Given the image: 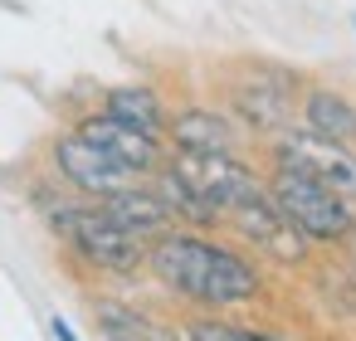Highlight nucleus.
<instances>
[{
    "instance_id": "14",
    "label": "nucleus",
    "mask_w": 356,
    "mask_h": 341,
    "mask_svg": "<svg viewBox=\"0 0 356 341\" xmlns=\"http://www.w3.org/2000/svg\"><path fill=\"white\" fill-rule=\"evenodd\" d=\"M108 113L113 117H122V122H132V127H142V132H161V98L152 93V88H113L108 93Z\"/></svg>"
},
{
    "instance_id": "5",
    "label": "nucleus",
    "mask_w": 356,
    "mask_h": 341,
    "mask_svg": "<svg viewBox=\"0 0 356 341\" xmlns=\"http://www.w3.org/2000/svg\"><path fill=\"white\" fill-rule=\"evenodd\" d=\"M273 161L278 171H298L337 195H356V156L332 142V137H317V132H288L278 147H273Z\"/></svg>"
},
{
    "instance_id": "4",
    "label": "nucleus",
    "mask_w": 356,
    "mask_h": 341,
    "mask_svg": "<svg viewBox=\"0 0 356 341\" xmlns=\"http://www.w3.org/2000/svg\"><path fill=\"white\" fill-rule=\"evenodd\" d=\"M200 205L215 210V219L249 190H259V181L234 161V156H220V151H176V161L166 166Z\"/></svg>"
},
{
    "instance_id": "17",
    "label": "nucleus",
    "mask_w": 356,
    "mask_h": 341,
    "mask_svg": "<svg viewBox=\"0 0 356 341\" xmlns=\"http://www.w3.org/2000/svg\"><path fill=\"white\" fill-rule=\"evenodd\" d=\"M346 258H351V273H356V224L346 229Z\"/></svg>"
},
{
    "instance_id": "1",
    "label": "nucleus",
    "mask_w": 356,
    "mask_h": 341,
    "mask_svg": "<svg viewBox=\"0 0 356 341\" xmlns=\"http://www.w3.org/2000/svg\"><path fill=\"white\" fill-rule=\"evenodd\" d=\"M147 263L156 268L161 283H171L176 292H186L195 302L229 307V302H249L259 292V273L239 253H229V249H220L210 239L166 234V239H156V249L147 253Z\"/></svg>"
},
{
    "instance_id": "12",
    "label": "nucleus",
    "mask_w": 356,
    "mask_h": 341,
    "mask_svg": "<svg viewBox=\"0 0 356 341\" xmlns=\"http://www.w3.org/2000/svg\"><path fill=\"white\" fill-rule=\"evenodd\" d=\"M302 117H307V132H317V137H332V142L356 137V108L332 88H312L302 103Z\"/></svg>"
},
{
    "instance_id": "10",
    "label": "nucleus",
    "mask_w": 356,
    "mask_h": 341,
    "mask_svg": "<svg viewBox=\"0 0 356 341\" xmlns=\"http://www.w3.org/2000/svg\"><path fill=\"white\" fill-rule=\"evenodd\" d=\"M103 215L118 219V224L132 229V234H161V229L171 224V205H166L156 190H142V185H127V190L103 195Z\"/></svg>"
},
{
    "instance_id": "13",
    "label": "nucleus",
    "mask_w": 356,
    "mask_h": 341,
    "mask_svg": "<svg viewBox=\"0 0 356 341\" xmlns=\"http://www.w3.org/2000/svg\"><path fill=\"white\" fill-rule=\"evenodd\" d=\"M98 322H103V331L113 336V341H186L181 331H171V326H161V322H152V317H142V312H132V307H98Z\"/></svg>"
},
{
    "instance_id": "8",
    "label": "nucleus",
    "mask_w": 356,
    "mask_h": 341,
    "mask_svg": "<svg viewBox=\"0 0 356 341\" xmlns=\"http://www.w3.org/2000/svg\"><path fill=\"white\" fill-rule=\"evenodd\" d=\"M54 161H59V171H64V181L69 185H79V190H88V195H113V190H127V185H137V176L127 171V166H118L113 156H103L93 142H83L79 132L74 137H64L59 147H54Z\"/></svg>"
},
{
    "instance_id": "7",
    "label": "nucleus",
    "mask_w": 356,
    "mask_h": 341,
    "mask_svg": "<svg viewBox=\"0 0 356 341\" xmlns=\"http://www.w3.org/2000/svg\"><path fill=\"white\" fill-rule=\"evenodd\" d=\"M79 137H83V142H93V147H98L103 156H113L118 166H127L132 176L156 171V161H161L156 137H152V132H142V127H132V122H122V117H113V113L83 117Z\"/></svg>"
},
{
    "instance_id": "3",
    "label": "nucleus",
    "mask_w": 356,
    "mask_h": 341,
    "mask_svg": "<svg viewBox=\"0 0 356 341\" xmlns=\"http://www.w3.org/2000/svg\"><path fill=\"white\" fill-rule=\"evenodd\" d=\"M54 224L74 239V249L98 263V268H113V273H132L142 258H147V244L142 234L122 229L118 219H108L103 210H59Z\"/></svg>"
},
{
    "instance_id": "16",
    "label": "nucleus",
    "mask_w": 356,
    "mask_h": 341,
    "mask_svg": "<svg viewBox=\"0 0 356 341\" xmlns=\"http://www.w3.org/2000/svg\"><path fill=\"white\" fill-rule=\"evenodd\" d=\"M54 336H59V341H79V336H74V326H69L64 317H54Z\"/></svg>"
},
{
    "instance_id": "9",
    "label": "nucleus",
    "mask_w": 356,
    "mask_h": 341,
    "mask_svg": "<svg viewBox=\"0 0 356 341\" xmlns=\"http://www.w3.org/2000/svg\"><path fill=\"white\" fill-rule=\"evenodd\" d=\"M234 108L254 122V127H283L288 108H293V88L283 74L273 69H254L244 83H234Z\"/></svg>"
},
{
    "instance_id": "15",
    "label": "nucleus",
    "mask_w": 356,
    "mask_h": 341,
    "mask_svg": "<svg viewBox=\"0 0 356 341\" xmlns=\"http://www.w3.org/2000/svg\"><path fill=\"white\" fill-rule=\"evenodd\" d=\"M186 341H278V336L244 331V326H229V322H191L186 326Z\"/></svg>"
},
{
    "instance_id": "11",
    "label": "nucleus",
    "mask_w": 356,
    "mask_h": 341,
    "mask_svg": "<svg viewBox=\"0 0 356 341\" xmlns=\"http://www.w3.org/2000/svg\"><path fill=\"white\" fill-rule=\"evenodd\" d=\"M171 137H176V151H220V156H234V127L210 113V108H191L171 122Z\"/></svg>"
},
{
    "instance_id": "2",
    "label": "nucleus",
    "mask_w": 356,
    "mask_h": 341,
    "mask_svg": "<svg viewBox=\"0 0 356 341\" xmlns=\"http://www.w3.org/2000/svg\"><path fill=\"white\" fill-rule=\"evenodd\" d=\"M268 195L278 200V210L293 219V229L302 239H346V229L356 224L346 195H337V190H327L298 171H278Z\"/></svg>"
},
{
    "instance_id": "6",
    "label": "nucleus",
    "mask_w": 356,
    "mask_h": 341,
    "mask_svg": "<svg viewBox=\"0 0 356 341\" xmlns=\"http://www.w3.org/2000/svg\"><path fill=\"white\" fill-rule=\"evenodd\" d=\"M225 219L249 239V244H259L268 258H278V263H302V253H307V239L293 229V219L278 210V200L259 185V190H249V195H239L229 210H225Z\"/></svg>"
}]
</instances>
